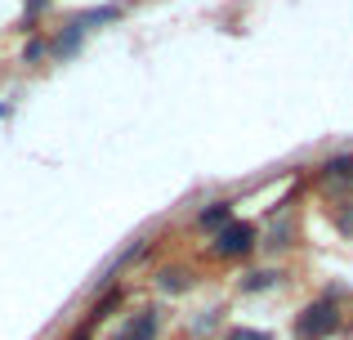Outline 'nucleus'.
<instances>
[{
  "instance_id": "1",
  "label": "nucleus",
  "mask_w": 353,
  "mask_h": 340,
  "mask_svg": "<svg viewBox=\"0 0 353 340\" xmlns=\"http://www.w3.org/2000/svg\"><path fill=\"white\" fill-rule=\"evenodd\" d=\"M340 332V309L331 305V300H318V305H309L300 314V323H295V336L300 340H327Z\"/></svg>"
},
{
  "instance_id": "2",
  "label": "nucleus",
  "mask_w": 353,
  "mask_h": 340,
  "mask_svg": "<svg viewBox=\"0 0 353 340\" xmlns=\"http://www.w3.org/2000/svg\"><path fill=\"white\" fill-rule=\"evenodd\" d=\"M255 251V228L250 224H224L215 237V255L219 260H241V255Z\"/></svg>"
},
{
  "instance_id": "3",
  "label": "nucleus",
  "mask_w": 353,
  "mask_h": 340,
  "mask_svg": "<svg viewBox=\"0 0 353 340\" xmlns=\"http://www.w3.org/2000/svg\"><path fill=\"white\" fill-rule=\"evenodd\" d=\"M157 332H161V318H157L152 309H139V314L117 332V340H157Z\"/></svg>"
},
{
  "instance_id": "4",
  "label": "nucleus",
  "mask_w": 353,
  "mask_h": 340,
  "mask_svg": "<svg viewBox=\"0 0 353 340\" xmlns=\"http://www.w3.org/2000/svg\"><path fill=\"white\" fill-rule=\"evenodd\" d=\"M318 183H327V188H340V183H353V152L349 157H336V161H327L318 174Z\"/></svg>"
},
{
  "instance_id": "5",
  "label": "nucleus",
  "mask_w": 353,
  "mask_h": 340,
  "mask_svg": "<svg viewBox=\"0 0 353 340\" xmlns=\"http://www.w3.org/2000/svg\"><path fill=\"white\" fill-rule=\"evenodd\" d=\"M197 224H201V228H210V233H219V228L228 224V201H215V206H206Z\"/></svg>"
},
{
  "instance_id": "6",
  "label": "nucleus",
  "mask_w": 353,
  "mask_h": 340,
  "mask_svg": "<svg viewBox=\"0 0 353 340\" xmlns=\"http://www.w3.org/2000/svg\"><path fill=\"white\" fill-rule=\"evenodd\" d=\"M112 18H121V9H117V5H108V9H90V14H81V18H77V27H81V32H85V27L112 23Z\"/></svg>"
},
{
  "instance_id": "7",
  "label": "nucleus",
  "mask_w": 353,
  "mask_h": 340,
  "mask_svg": "<svg viewBox=\"0 0 353 340\" xmlns=\"http://www.w3.org/2000/svg\"><path fill=\"white\" fill-rule=\"evenodd\" d=\"M161 287H165V291H179V287H183V273H170V269H165V273H161Z\"/></svg>"
},
{
  "instance_id": "8",
  "label": "nucleus",
  "mask_w": 353,
  "mask_h": 340,
  "mask_svg": "<svg viewBox=\"0 0 353 340\" xmlns=\"http://www.w3.org/2000/svg\"><path fill=\"white\" fill-rule=\"evenodd\" d=\"M228 340H268L264 332H250V327H237V332H228Z\"/></svg>"
},
{
  "instance_id": "9",
  "label": "nucleus",
  "mask_w": 353,
  "mask_h": 340,
  "mask_svg": "<svg viewBox=\"0 0 353 340\" xmlns=\"http://www.w3.org/2000/svg\"><path fill=\"white\" fill-rule=\"evenodd\" d=\"M117 305H121V291H108V296H103V305H99V309H94V314H99V318H103V314H108V309H117Z\"/></svg>"
},
{
  "instance_id": "10",
  "label": "nucleus",
  "mask_w": 353,
  "mask_h": 340,
  "mask_svg": "<svg viewBox=\"0 0 353 340\" xmlns=\"http://www.w3.org/2000/svg\"><path fill=\"white\" fill-rule=\"evenodd\" d=\"M268 282H273V273H255V278H250V282H246V291H264V287H268Z\"/></svg>"
},
{
  "instance_id": "11",
  "label": "nucleus",
  "mask_w": 353,
  "mask_h": 340,
  "mask_svg": "<svg viewBox=\"0 0 353 340\" xmlns=\"http://www.w3.org/2000/svg\"><path fill=\"white\" fill-rule=\"evenodd\" d=\"M41 54H45V45H41V41H32V45H27V50H23V63H36V59H41Z\"/></svg>"
},
{
  "instance_id": "12",
  "label": "nucleus",
  "mask_w": 353,
  "mask_h": 340,
  "mask_svg": "<svg viewBox=\"0 0 353 340\" xmlns=\"http://www.w3.org/2000/svg\"><path fill=\"white\" fill-rule=\"evenodd\" d=\"M340 228H345V233H353V206L340 210Z\"/></svg>"
},
{
  "instance_id": "13",
  "label": "nucleus",
  "mask_w": 353,
  "mask_h": 340,
  "mask_svg": "<svg viewBox=\"0 0 353 340\" xmlns=\"http://www.w3.org/2000/svg\"><path fill=\"white\" fill-rule=\"evenodd\" d=\"M72 340H90V327H81V332H77V336H72Z\"/></svg>"
}]
</instances>
